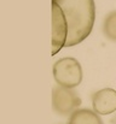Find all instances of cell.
<instances>
[{
  "instance_id": "6da1fadb",
  "label": "cell",
  "mask_w": 116,
  "mask_h": 124,
  "mask_svg": "<svg viewBox=\"0 0 116 124\" xmlns=\"http://www.w3.org/2000/svg\"><path fill=\"white\" fill-rule=\"evenodd\" d=\"M62 11L68 27V39L65 47H71L82 42L91 34L96 6L93 0H52Z\"/></svg>"
},
{
  "instance_id": "7a4b0ae2",
  "label": "cell",
  "mask_w": 116,
  "mask_h": 124,
  "mask_svg": "<svg viewBox=\"0 0 116 124\" xmlns=\"http://www.w3.org/2000/svg\"><path fill=\"white\" fill-rule=\"evenodd\" d=\"M53 76L58 85L73 89L82 81V69L75 58H62L53 65Z\"/></svg>"
},
{
  "instance_id": "3957f363",
  "label": "cell",
  "mask_w": 116,
  "mask_h": 124,
  "mask_svg": "<svg viewBox=\"0 0 116 124\" xmlns=\"http://www.w3.org/2000/svg\"><path fill=\"white\" fill-rule=\"evenodd\" d=\"M81 105V99L70 88L57 85L52 90V106L54 112L62 116H68L77 111Z\"/></svg>"
},
{
  "instance_id": "277c9868",
  "label": "cell",
  "mask_w": 116,
  "mask_h": 124,
  "mask_svg": "<svg viewBox=\"0 0 116 124\" xmlns=\"http://www.w3.org/2000/svg\"><path fill=\"white\" fill-rule=\"evenodd\" d=\"M68 39V27L59 7L52 4V55L65 47Z\"/></svg>"
},
{
  "instance_id": "5b68a950",
  "label": "cell",
  "mask_w": 116,
  "mask_h": 124,
  "mask_svg": "<svg viewBox=\"0 0 116 124\" xmlns=\"http://www.w3.org/2000/svg\"><path fill=\"white\" fill-rule=\"evenodd\" d=\"M93 111L98 115H110L116 111V90L113 88H103L92 96Z\"/></svg>"
},
{
  "instance_id": "8992f818",
  "label": "cell",
  "mask_w": 116,
  "mask_h": 124,
  "mask_svg": "<svg viewBox=\"0 0 116 124\" xmlns=\"http://www.w3.org/2000/svg\"><path fill=\"white\" fill-rule=\"evenodd\" d=\"M68 124H104L99 115L88 108H80L71 113Z\"/></svg>"
},
{
  "instance_id": "52a82bcc",
  "label": "cell",
  "mask_w": 116,
  "mask_h": 124,
  "mask_svg": "<svg viewBox=\"0 0 116 124\" xmlns=\"http://www.w3.org/2000/svg\"><path fill=\"white\" fill-rule=\"evenodd\" d=\"M104 35L111 41H116V11L110 12L103 23Z\"/></svg>"
},
{
  "instance_id": "ba28073f",
  "label": "cell",
  "mask_w": 116,
  "mask_h": 124,
  "mask_svg": "<svg viewBox=\"0 0 116 124\" xmlns=\"http://www.w3.org/2000/svg\"><path fill=\"white\" fill-rule=\"evenodd\" d=\"M115 124H116V122H115Z\"/></svg>"
}]
</instances>
